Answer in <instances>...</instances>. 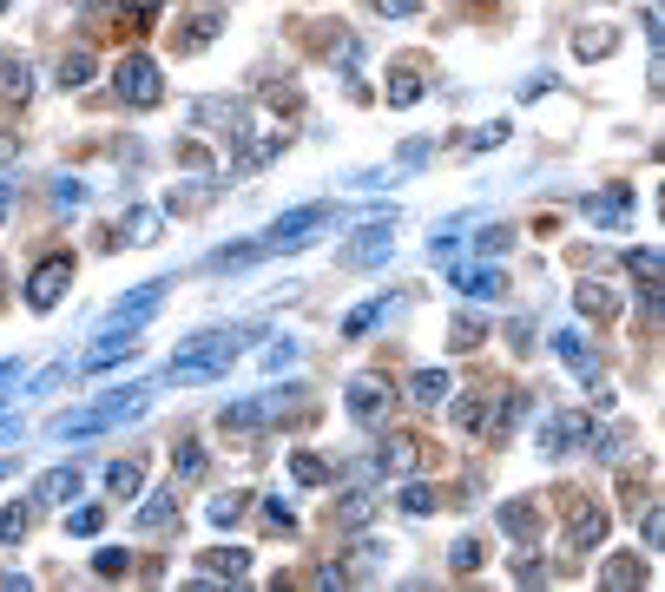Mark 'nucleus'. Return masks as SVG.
Segmentation results:
<instances>
[{"label": "nucleus", "instance_id": "f257e3e1", "mask_svg": "<svg viewBox=\"0 0 665 592\" xmlns=\"http://www.w3.org/2000/svg\"><path fill=\"white\" fill-rule=\"evenodd\" d=\"M264 329H205V336H191V343L172 349V382H211L238 362L244 343H257Z\"/></svg>", "mask_w": 665, "mask_h": 592}, {"label": "nucleus", "instance_id": "f03ea898", "mask_svg": "<svg viewBox=\"0 0 665 592\" xmlns=\"http://www.w3.org/2000/svg\"><path fill=\"white\" fill-rule=\"evenodd\" d=\"M145 402H152V382H132V389H106L93 408H86V415L60 421V435H66V441H86V435H99V428H112V421L145 415Z\"/></svg>", "mask_w": 665, "mask_h": 592}, {"label": "nucleus", "instance_id": "7ed1b4c3", "mask_svg": "<svg viewBox=\"0 0 665 592\" xmlns=\"http://www.w3.org/2000/svg\"><path fill=\"white\" fill-rule=\"evenodd\" d=\"M330 224H336V204H297V211H284L257 244L264 250H297V244H310V237H323Z\"/></svg>", "mask_w": 665, "mask_h": 592}, {"label": "nucleus", "instance_id": "20e7f679", "mask_svg": "<svg viewBox=\"0 0 665 592\" xmlns=\"http://www.w3.org/2000/svg\"><path fill=\"white\" fill-rule=\"evenodd\" d=\"M112 86H119V99L126 106H159V93H165V73H159V60L152 53H126L119 60V73H112Z\"/></svg>", "mask_w": 665, "mask_h": 592}, {"label": "nucleus", "instance_id": "39448f33", "mask_svg": "<svg viewBox=\"0 0 665 592\" xmlns=\"http://www.w3.org/2000/svg\"><path fill=\"white\" fill-rule=\"evenodd\" d=\"M580 211L600 224V231H619V224H633L639 198H633V185H606V191H593V198H580Z\"/></svg>", "mask_w": 665, "mask_h": 592}, {"label": "nucleus", "instance_id": "423d86ee", "mask_svg": "<svg viewBox=\"0 0 665 592\" xmlns=\"http://www.w3.org/2000/svg\"><path fill=\"white\" fill-rule=\"evenodd\" d=\"M66 290H73V257H47V264H33V277H27V303H33V310H53Z\"/></svg>", "mask_w": 665, "mask_h": 592}, {"label": "nucleus", "instance_id": "0eeeda50", "mask_svg": "<svg viewBox=\"0 0 665 592\" xmlns=\"http://www.w3.org/2000/svg\"><path fill=\"white\" fill-rule=\"evenodd\" d=\"M389 244H396V218H376V231H356L343 244V270H369V264H382V257H389Z\"/></svg>", "mask_w": 665, "mask_h": 592}, {"label": "nucleus", "instance_id": "6e6552de", "mask_svg": "<svg viewBox=\"0 0 665 592\" xmlns=\"http://www.w3.org/2000/svg\"><path fill=\"white\" fill-rule=\"evenodd\" d=\"M586 435H593V415H554L547 428H540V454H547V461H560V454L586 448Z\"/></svg>", "mask_w": 665, "mask_h": 592}, {"label": "nucleus", "instance_id": "1a4fd4ad", "mask_svg": "<svg viewBox=\"0 0 665 592\" xmlns=\"http://www.w3.org/2000/svg\"><path fill=\"white\" fill-rule=\"evenodd\" d=\"M349 415L369 421V428H382V415H389V382H376V375H356V382H349Z\"/></svg>", "mask_w": 665, "mask_h": 592}, {"label": "nucleus", "instance_id": "9d476101", "mask_svg": "<svg viewBox=\"0 0 665 592\" xmlns=\"http://www.w3.org/2000/svg\"><path fill=\"white\" fill-rule=\"evenodd\" d=\"M600 540H606V514L593 507V500H573V514H567V546H573V553H593Z\"/></svg>", "mask_w": 665, "mask_h": 592}, {"label": "nucleus", "instance_id": "9b49d317", "mask_svg": "<svg viewBox=\"0 0 665 592\" xmlns=\"http://www.w3.org/2000/svg\"><path fill=\"white\" fill-rule=\"evenodd\" d=\"M198 573H205L211 586H238V579L251 573V553H244V546H211L205 560H198Z\"/></svg>", "mask_w": 665, "mask_h": 592}, {"label": "nucleus", "instance_id": "f8f14e48", "mask_svg": "<svg viewBox=\"0 0 665 592\" xmlns=\"http://www.w3.org/2000/svg\"><path fill=\"white\" fill-rule=\"evenodd\" d=\"M159 303H165V283H139L132 296H119V303H112L106 323H112V329H139L145 310H159Z\"/></svg>", "mask_w": 665, "mask_h": 592}, {"label": "nucleus", "instance_id": "ddd939ff", "mask_svg": "<svg viewBox=\"0 0 665 592\" xmlns=\"http://www.w3.org/2000/svg\"><path fill=\"white\" fill-rule=\"evenodd\" d=\"M554 349H560V362H567V369L580 375V382H593V389H600V349H593V343H580V329H560V336H554Z\"/></svg>", "mask_w": 665, "mask_h": 592}, {"label": "nucleus", "instance_id": "4468645a", "mask_svg": "<svg viewBox=\"0 0 665 592\" xmlns=\"http://www.w3.org/2000/svg\"><path fill=\"white\" fill-rule=\"evenodd\" d=\"M132 356H139V329H119V336H99L93 356H86L80 369H86V375H106L112 362H132Z\"/></svg>", "mask_w": 665, "mask_h": 592}, {"label": "nucleus", "instance_id": "2eb2a0df", "mask_svg": "<svg viewBox=\"0 0 665 592\" xmlns=\"http://www.w3.org/2000/svg\"><path fill=\"white\" fill-rule=\"evenodd\" d=\"M573 310L613 323V316H619V290H613V283H600V277H580V283H573Z\"/></svg>", "mask_w": 665, "mask_h": 592}, {"label": "nucleus", "instance_id": "dca6fc26", "mask_svg": "<svg viewBox=\"0 0 665 592\" xmlns=\"http://www.w3.org/2000/svg\"><path fill=\"white\" fill-rule=\"evenodd\" d=\"M448 283H455L461 296H501V290H507V277H501V270L475 264V257H468V264H455V270H448Z\"/></svg>", "mask_w": 665, "mask_h": 592}, {"label": "nucleus", "instance_id": "f3484780", "mask_svg": "<svg viewBox=\"0 0 665 592\" xmlns=\"http://www.w3.org/2000/svg\"><path fill=\"white\" fill-rule=\"evenodd\" d=\"M422 93H428V73H422L415 60H396V66H389V93H382L389 106H415Z\"/></svg>", "mask_w": 665, "mask_h": 592}, {"label": "nucleus", "instance_id": "a211bd4d", "mask_svg": "<svg viewBox=\"0 0 665 592\" xmlns=\"http://www.w3.org/2000/svg\"><path fill=\"white\" fill-rule=\"evenodd\" d=\"M0 99H7V106H27L33 99V66L20 60V53H0Z\"/></svg>", "mask_w": 665, "mask_h": 592}, {"label": "nucleus", "instance_id": "6ab92c4d", "mask_svg": "<svg viewBox=\"0 0 665 592\" xmlns=\"http://www.w3.org/2000/svg\"><path fill=\"white\" fill-rule=\"evenodd\" d=\"M80 487H86V474H80V468H53V474H40V507H73V500H80Z\"/></svg>", "mask_w": 665, "mask_h": 592}, {"label": "nucleus", "instance_id": "aec40b11", "mask_svg": "<svg viewBox=\"0 0 665 592\" xmlns=\"http://www.w3.org/2000/svg\"><path fill=\"white\" fill-rule=\"evenodd\" d=\"M415 454H422V448H415V435H382V448H376L369 468H376V474H409Z\"/></svg>", "mask_w": 665, "mask_h": 592}, {"label": "nucleus", "instance_id": "412c9836", "mask_svg": "<svg viewBox=\"0 0 665 592\" xmlns=\"http://www.w3.org/2000/svg\"><path fill=\"white\" fill-rule=\"evenodd\" d=\"M172 527H178V500L172 494H145L139 500V533L159 540V533H172Z\"/></svg>", "mask_w": 665, "mask_h": 592}, {"label": "nucleus", "instance_id": "4be33fe9", "mask_svg": "<svg viewBox=\"0 0 665 592\" xmlns=\"http://www.w3.org/2000/svg\"><path fill=\"white\" fill-rule=\"evenodd\" d=\"M501 527H507V540H527V546H534V540H540V507H534V500H507V507H501Z\"/></svg>", "mask_w": 665, "mask_h": 592}, {"label": "nucleus", "instance_id": "5701e85b", "mask_svg": "<svg viewBox=\"0 0 665 592\" xmlns=\"http://www.w3.org/2000/svg\"><path fill=\"white\" fill-rule=\"evenodd\" d=\"M290 474H297V487H330L336 481V461H330V454L297 448V454H290Z\"/></svg>", "mask_w": 665, "mask_h": 592}, {"label": "nucleus", "instance_id": "b1692460", "mask_svg": "<svg viewBox=\"0 0 665 592\" xmlns=\"http://www.w3.org/2000/svg\"><path fill=\"white\" fill-rule=\"evenodd\" d=\"M389 310H402V290L376 296V303H363V310H349V316H343V336H369V329H376Z\"/></svg>", "mask_w": 665, "mask_h": 592}, {"label": "nucleus", "instance_id": "393cba45", "mask_svg": "<svg viewBox=\"0 0 665 592\" xmlns=\"http://www.w3.org/2000/svg\"><path fill=\"white\" fill-rule=\"evenodd\" d=\"M613 47H619V27H606V20H593V27L573 33V53H586V60H606Z\"/></svg>", "mask_w": 665, "mask_h": 592}, {"label": "nucleus", "instance_id": "a878e982", "mask_svg": "<svg viewBox=\"0 0 665 592\" xmlns=\"http://www.w3.org/2000/svg\"><path fill=\"white\" fill-rule=\"evenodd\" d=\"M442 395H448V375H442V369H415V375H409V402H415V408H435Z\"/></svg>", "mask_w": 665, "mask_h": 592}, {"label": "nucleus", "instance_id": "bb28decb", "mask_svg": "<svg viewBox=\"0 0 665 592\" xmlns=\"http://www.w3.org/2000/svg\"><path fill=\"white\" fill-rule=\"evenodd\" d=\"M600 586H613V592H626V586H646V560H633V553H619V560L600 573Z\"/></svg>", "mask_w": 665, "mask_h": 592}, {"label": "nucleus", "instance_id": "cd10ccee", "mask_svg": "<svg viewBox=\"0 0 665 592\" xmlns=\"http://www.w3.org/2000/svg\"><path fill=\"white\" fill-rule=\"evenodd\" d=\"M257 257H264L257 237H251V244H224V250H211V270H251Z\"/></svg>", "mask_w": 665, "mask_h": 592}, {"label": "nucleus", "instance_id": "c85d7f7f", "mask_svg": "<svg viewBox=\"0 0 665 592\" xmlns=\"http://www.w3.org/2000/svg\"><path fill=\"white\" fill-rule=\"evenodd\" d=\"M27 520H33V507H27V500H7V507H0V546L27 540Z\"/></svg>", "mask_w": 665, "mask_h": 592}, {"label": "nucleus", "instance_id": "c756f323", "mask_svg": "<svg viewBox=\"0 0 665 592\" xmlns=\"http://www.w3.org/2000/svg\"><path fill=\"white\" fill-rule=\"evenodd\" d=\"M99 73V60H93V53H86V47H73V53H66V60H60V86H86V79H93Z\"/></svg>", "mask_w": 665, "mask_h": 592}, {"label": "nucleus", "instance_id": "7c9ffc66", "mask_svg": "<svg viewBox=\"0 0 665 592\" xmlns=\"http://www.w3.org/2000/svg\"><path fill=\"white\" fill-rule=\"evenodd\" d=\"M172 468H178V481H198V474H205V441H178Z\"/></svg>", "mask_w": 665, "mask_h": 592}, {"label": "nucleus", "instance_id": "2f4dec72", "mask_svg": "<svg viewBox=\"0 0 665 592\" xmlns=\"http://www.w3.org/2000/svg\"><path fill=\"white\" fill-rule=\"evenodd\" d=\"M218 27H224V14H218V7H205V14H198V20L185 27V53H198L205 40H218Z\"/></svg>", "mask_w": 665, "mask_h": 592}, {"label": "nucleus", "instance_id": "473e14b6", "mask_svg": "<svg viewBox=\"0 0 665 592\" xmlns=\"http://www.w3.org/2000/svg\"><path fill=\"white\" fill-rule=\"evenodd\" d=\"M139 481H145L139 461H112L106 468V494H139Z\"/></svg>", "mask_w": 665, "mask_h": 592}, {"label": "nucleus", "instance_id": "72a5a7b5", "mask_svg": "<svg viewBox=\"0 0 665 592\" xmlns=\"http://www.w3.org/2000/svg\"><path fill=\"white\" fill-rule=\"evenodd\" d=\"M251 514V494H218L211 500V527H231V520Z\"/></svg>", "mask_w": 665, "mask_h": 592}, {"label": "nucleus", "instance_id": "f704fd0d", "mask_svg": "<svg viewBox=\"0 0 665 592\" xmlns=\"http://www.w3.org/2000/svg\"><path fill=\"white\" fill-rule=\"evenodd\" d=\"M455 421L468 428V435H475V428H488V395H461V402H455Z\"/></svg>", "mask_w": 665, "mask_h": 592}, {"label": "nucleus", "instance_id": "c9c22d12", "mask_svg": "<svg viewBox=\"0 0 665 592\" xmlns=\"http://www.w3.org/2000/svg\"><path fill=\"white\" fill-rule=\"evenodd\" d=\"M481 336H488V323H481V316H461V323L448 329V349H455V356H461V349H475Z\"/></svg>", "mask_w": 665, "mask_h": 592}, {"label": "nucleus", "instance_id": "e433bc0d", "mask_svg": "<svg viewBox=\"0 0 665 592\" xmlns=\"http://www.w3.org/2000/svg\"><path fill=\"white\" fill-rule=\"evenodd\" d=\"M93 573H99V579L132 573V553H119V546H99V553H93Z\"/></svg>", "mask_w": 665, "mask_h": 592}, {"label": "nucleus", "instance_id": "4c0bfd02", "mask_svg": "<svg viewBox=\"0 0 665 592\" xmlns=\"http://www.w3.org/2000/svg\"><path fill=\"white\" fill-rule=\"evenodd\" d=\"M586 441H593L600 461H619V454H626V428H619V421H613V428H600V435H586Z\"/></svg>", "mask_w": 665, "mask_h": 592}, {"label": "nucleus", "instance_id": "58836bf2", "mask_svg": "<svg viewBox=\"0 0 665 592\" xmlns=\"http://www.w3.org/2000/svg\"><path fill=\"white\" fill-rule=\"evenodd\" d=\"M428 152H435V139H409V145L396 152V165H389V172H396V178H402V172H415V165H422Z\"/></svg>", "mask_w": 665, "mask_h": 592}, {"label": "nucleus", "instance_id": "ea45409f", "mask_svg": "<svg viewBox=\"0 0 665 592\" xmlns=\"http://www.w3.org/2000/svg\"><path fill=\"white\" fill-rule=\"evenodd\" d=\"M507 244H514V231H507V224H488V231L475 237V257H501Z\"/></svg>", "mask_w": 665, "mask_h": 592}, {"label": "nucleus", "instance_id": "a19ab883", "mask_svg": "<svg viewBox=\"0 0 665 592\" xmlns=\"http://www.w3.org/2000/svg\"><path fill=\"white\" fill-rule=\"evenodd\" d=\"M626 270L639 283H659V250H626Z\"/></svg>", "mask_w": 665, "mask_h": 592}, {"label": "nucleus", "instance_id": "79ce46f5", "mask_svg": "<svg viewBox=\"0 0 665 592\" xmlns=\"http://www.w3.org/2000/svg\"><path fill=\"white\" fill-rule=\"evenodd\" d=\"M448 566H455V573H475V566H481V540H455V546H448Z\"/></svg>", "mask_w": 665, "mask_h": 592}, {"label": "nucleus", "instance_id": "37998d69", "mask_svg": "<svg viewBox=\"0 0 665 592\" xmlns=\"http://www.w3.org/2000/svg\"><path fill=\"white\" fill-rule=\"evenodd\" d=\"M297 356H303V343H297V336H277V343H270V356H264V369H290Z\"/></svg>", "mask_w": 665, "mask_h": 592}, {"label": "nucleus", "instance_id": "c03bdc74", "mask_svg": "<svg viewBox=\"0 0 665 592\" xmlns=\"http://www.w3.org/2000/svg\"><path fill=\"white\" fill-rule=\"evenodd\" d=\"M99 527H106V507H73V520H66V533H80V540Z\"/></svg>", "mask_w": 665, "mask_h": 592}, {"label": "nucleus", "instance_id": "a18cd8bd", "mask_svg": "<svg viewBox=\"0 0 665 592\" xmlns=\"http://www.w3.org/2000/svg\"><path fill=\"white\" fill-rule=\"evenodd\" d=\"M402 514H435V487H402Z\"/></svg>", "mask_w": 665, "mask_h": 592}, {"label": "nucleus", "instance_id": "49530a36", "mask_svg": "<svg viewBox=\"0 0 665 592\" xmlns=\"http://www.w3.org/2000/svg\"><path fill=\"white\" fill-rule=\"evenodd\" d=\"M126 237H132V244H145V237H159V211H132Z\"/></svg>", "mask_w": 665, "mask_h": 592}, {"label": "nucleus", "instance_id": "de8ad7c7", "mask_svg": "<svg viewBox=\"0 0 665 592\" xmlns=\"http://www.w3.org/2000/svg\"><path fill=\"white\" fill-rule=\"evenodd\" d=\"M264 520H270V533H297V514H290L284 500H264Z\"/></svg>", "mask_w": 665, "mask_h": 592}, {"label": "nucleus", "instance_id": "09e8293b", "mask_svg": "<svg viewBox=\"0 0 665 592\" xmlns=\"http://www.w3.org/2000/svg\"><path fill=\"white\" fill-rule=\"evenodd\" d=\"M468 145H475V152H494V145H507V119L481 125V132H475V139H468Z\"/></svg>", "mask_w": 665, "mask_h": 592}, {"label": "nucleus", "instance_id": "8fccbe9b", "mask_svg": "<svg viewBox=\"0 0 665 592\" xmlns=\"http://www.w3.org/2000/svg\"><path fill=\"white\" fill-rule=\"evenodd\" d=\"M53 204H86V185L80 178H53Z\"/></svg>", "mask_w": 665, "mask_h": 592}, {"label": "nucleus", "instance_id": "3c124183", "mask_svg": "<svg viewBox=\"0 0 665 592\" xmlns=\"http://www.w3.org/2000/svg\"><path fill=\"white\" fill-rule=\"evenodd\" d=\"M317 586H323V592H343V586H356V579H349L343 566H317Z\"/></svg>", "mask_w": 665, "mask_h": 592}, {"label": "nucleus", "instance_id": "603ef678", "mask_svg": "<svg viewBox=\"0 0 665 592\" xmlns=\"http://www.w3.org/2000/svg\"><path fill=\"white\" fill-rule=\"evenodd\" d=\"M639 533H646V546H659V540H665V514H659V507H646V520H639Z\"/></svg>", "mask_w": 665, "mask_h": 592}, {"label": "nucleus", "instance_id": "864d4df0", "mask_svg": "<svg viewBox=\"0 0 665 592\" xmlns=\"http://www.w3.org/2000/svg\"><path fill=\"white\" fill-rule=\"evenodd\" d=\"M514 579H521V586H547V566H540V560H521V566H514Z\"/></svg>", "mask_w": 665, "mask_h": 592}, {"label": "nucleus", "instance_id": "5fc2aeb1", "mask_svg": "<svg viewBox=\"0 0 665 592\" xmlns=\"http://www.w3.org/2000/svg\"><path fill=\"white\" fill-rule=\"evenodd\" d=\"M422 0H376V14H389V20H409Z\"/></svg>", "mask_w": 665, "mask_h": 592}, {"label": "nucleus", "instance_id": "6e6d98bb", "mask_svg": "<svg viewBox=\"0 0 665 592\" xmlns=\"http://www.w3.org/2000/svg\"><path fill=\"white\" fill-rule=\"evenodd\" d=\"M14 158H20V139H14V132H0V172H7Z\"/></svg>", "mask_w": 665, "mask_h": 592}, {"label": "nucleus", "instance_id": "4d7b16f0", "mask_svg": "<svg viewBox=\"0 0 665 592\" xmlns=\"http://www.w3.org/2000/svg\"><path fill=\"white\" fill-rule=\"evenodd\" d=\"M159 7H165V0H126V14H132V20H152Z\"/></svg>", "mask_w": 665, "mask_h": 592}, {"label": "nucleus", "instance_id": "13d9d810", "mask_svg": "<svg viewBox=\"0 0 665 592\" xmlns=\"http://www.w3.org/2000/svg\"><path fill=\"white\" fill-rule=\"evenodd\" d=\"M20 389V362H0V395H14Z\"/></svg>", "mask_w": 665, "mask_h": 592}, {"label": "nucleus", "instance_id": "bf43d9fd", "mask_svg": "<svg viewBox=\"0 0 665 592\" xmlns=\"http://www.w3.org/2000/svg\"><path fill=\"white\" fill-rule=\"evenodd\" d=\"M7 211H14V185H0V224H7Z\"/></svg>", "mask_w": 665, "mask_h": 592}, {"label": "nucleus", "instance_id": "052dcab7", "mask_svg": "<svg viewBox=\"0 0 665 592\" xmlns=\"http://www.w3.org/2000/svg\"><path fill=\"white\" fill-rule=\"evenodd\" d=\"M20 435V421H7V415H0V441H14Z\"/></svg>", "mask_w": 665, "mask_h": 592}, {"label": "nucleus", "instance_id": "680f3d73", "mask_svg": "<svg viewBox=\"0 0 665 592\" xmlns=\"http://www.w3.org/2000/svg\"><path fill=\"white\" fill-rule=\"evenodd\" d=\"M86 7H106V0H86Z\"/></svg>", "mask_w": 665, "mask_h": 592}, {"label": "nucleus", "instance_id": "e2e57ef3", "mask_svg": "<svg viewBox=\"0 0 665 592\" xmlns=\"http://www.w3.org/2000/svg\"><path fill=\"white\" fill-rule=\"evenodd\" d=\"M0 7H7V0H0Z\"/></svg>", "mask_w": 665, "mask_h": 592}]
</instances>
